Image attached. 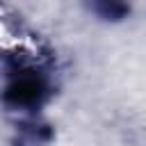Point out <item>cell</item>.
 Segmentation results:
<instances>
[{
	"instance_id": "2",
	"label": "cell",
	"mask_w": 146,
	"mask_h": 146,
	"mask_svg": "<svg viewBox=\"0 0 146 146\" xmlns=\"http://www.w3.org/2000/svg\"><path fill=\"white\" fill-rule=\"evenodd\" d=\"M100 9L105 11V16H110V18H119V16H123L125 14V7L123 5H116V2H105V5H100Z\"/></svg>"
},
{
	"instance_id": "1",
	"label": "cell",
	"mask_w": 146,
	"mask_h": 146,
	"mask_svg": "<svg viewBox=\"0 0 146 146\" xmlns=\"http://www.w3.org/2000/svg\"><path fill=\"white\" fill-rule=\"evenodd\" d=\"M41 94H43V87L36 78H21L5 91V98L14 105H32L41 98Z\"/></svg>"
}]
</instances>
